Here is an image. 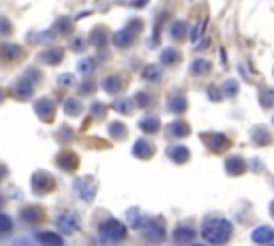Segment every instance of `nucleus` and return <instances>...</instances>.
<instances>
[{
  "label": "nucleus",
  "mask_w": 274,
  "mask_h": 246,
  "mask_svg": "<svg viewBox=\"0 0 274 246\" xmlns=\"http://www.w3.org/2000/svg\"><path fill=\"white\" fill-rule=\"evenodd\" d=\"M227 235H229V225L225 220H210L204 225V238L208 242H225Z\"/></svg>",
  "instance_id": "obj_1"
},
{
  "label": "nucleus",
  "mask_w": 274,
  "mask_h": 246,
  "mask_svg": "<svg viewBox=\"0 0 274 246\" xmlns=\"http://www.w3.org/2000/svg\"><path fill=\"white\" fill-rule=\"evenodd\" d=\"M101 235L105 240H110V242H118V240H122L127 235V227L120 220H107L101 227Z\"/></svg>",
  "instance_id": "obj_2"
},
{
  "label": "nucleus",
  "mask_w": 274,
  "mask_h": 246,
  "mask_svg": "<svg viewBox=\"0 0 274 246\" xmlns=\"http://www.w3.org/2000/svg\"><path fill=\"white\" fill-rule=\"evenodd\" d=\"M58 229L64 233H73L80 229V218H77L75 212H64L63 216L58 218Z\"/></svg>",
  "instance_id": "obj_3"
},
{
  "label": "nucleus",
  "mask_w": 274,
  "mask_h": 246,
  "mask_svg": "<svg viewBox=\"0 0 274 246\" xmlns=\"http://www.w3.org/2000/svg\"><path fill=\"white\" fill-rule=\"evenodd\" d=\"M135 30H139V24H131V26H127L122 32H118L113 41H116L118 47H129V45L133 43V37H135Z\"/></svg>",
  "instance_id": "obj_4"
},
{
  "label": "nucleus",
  "mask_w": 274,
  "mask_h": 246,
  "mask_svg": "<svg viewBox=\"0 0 274 246\" xmlns=\"http://www.w3.org/2000/svg\"><path fill=\"white\" fill-rule=\"evenodd\" d=\"M32 188L37 191L39 195H45L48 191L54 188V180L48 176V173H37V176L32 178Z\"/></svg>",
  "instance_id": "obj_5"
},
{
  "label": "nucleus",
  "mask_w": 274,
  "mask_h": 246,
  "mask_svg": "<svg viewBox=\"0 0 274 246\" xmlns=\"http://www.w3.org/2000/svg\"><path fill=\"white\" fill-rule=\"evenodd\" d=\"M77 191H80V195L84 199H88V201H90L92 197H95V191H97V186H95V182L92 180H77Z\"/></svg>",
  "instance_id": "obj_6"
},
{
  "label": "nucleus",
  "mask_w": 274,
  "mask_h": 246,
  "mask_svg": "<svg viewBox=\"0 0 274 246\" xmlns=\"http://www.w3.org/2000/svg\"><path fill=\"white\" fill-rule=\"evenodd\" d=\"M37 114L43 118V120H51L54 118V103L49 99H43L37 103Z\"/></svg>",
  "instance_id": "obj_7"
},
{
  "label": "nucleus",
  "mask_w": 274,
  "mask_h": 246,
  "mask_svg": "<svg viewBox=\"0 0 274 246\" xmlns=\"http://www.w3.org/2000/svg\"><path fill=\"white\" fill-rule=\"evenodd\" d=\"M103 88L110 92V94H118L120 92V77H107L103 81Z\"/></svg>",
  "instance_id": "obj_8"
},
{
  "label": "nucleus",
  "mask_w": 274,
  "mask_h": 246,
  "mask_svg": "<svg viewBox=\"0 0 274 246\" xmlns=\"http://www.w3.org/2000/svg\"><path fill=\"white\" fill-rule=\"evenodd\" d=\"M133 152H135L137 156H142V158H148L150 156V152H152V148L148 146V141H137L135 143V148H133Z\"/></svg>",
  "instance_id": "obj_9"
},
{
  "label": "nucleus",
  "mask_w": 274,
  "mask_h": 246,
  "mask_svg": "<svg viewBox=\"0 0 274 246\" xmlns=\"http://www.w3.org/2000/svg\"><path fill=\"white\" fill-rule=\"evenodd\" d=\"M37 238H39V242H45V244H58V246L63 244V238L56 235V233H43V231H41Z\"/></svg>",
  "instance_id": "obj_10"
},
{
  "label": "nucleus",
  "mask_w": 274,
  "mask_h": 246,
  "mask_svg": "<svg viewBox=\"0 0 274 246\" xmlns=\"http://www.w3.org/2000/svg\"><path fill=\"white\" fill-rule=\"evenodd\" d=\"M157 129H159V122L154 120V118H146V120H142V131L152 133V131H157Z\"/></svg>",
  "instance_id": "obj_11"
},
{
  "label": "nucleus",
  "mask_w": 274,
  "mask_h": 246,
  "mask_svg": "<svg viewBox=\"0 0 274 246\" xmlns=\"http://www.w3.org/2000/svg\"><path fill=\"white\" fill-rule=\"evenodd\" d=\"M9 231H11V218L0 212V233H9Z\"/></svg>",
  "instance_id": "obj_12"
},
{
  "label": "nucleus",
  "mask_w": 274,
  "mask_h": 246,
  "mask_svg": "<svg viewBox=\"0 0 274 246\" xmlns=\"http://www.w3.org/2000/svg\"><path fill=\"white\" fill-rule=\"evenodd\" d=\"M4 52L9 54V56H7L9 60H13V58H17V56L22 54V49H19L17 45H4Z\"/></svg>",
  "instance_id": "obj_13"
},
{
  "label": "nucleus",
  "mask_w": 274,
  "mask_h": 246,
  "mask_svg": "<svg viewBox=\"0 0 274 246\" xmlns=\"http://www.w3.org/2000/svg\"><path fill=\"white\" fill-rule=\"evenodd\" d=\"M64 107H66V114H71V116L80 114V109H81L77 101H66V103H64Z\"/></svg>",
  "instance_id": "obj_14"
},
{
  "label": "nucleus",
  "mask_w": 274,
  "mask_h": 246,
  "mask_svg": "<svg viewBox=\"0 0 274 246\" xmlns=\"http://www.w3.org/2000/svg\"><path fill=\"white\" fill-rule=\"evenodd\" d=\"M60 56H63V52H60V49H54V52H49L48 56H45V60H48L49 64H58L60 62Z\"/></svg>",
  "instance_id": "obj_15"
},
{
  "label": "nucleus",
  "mask_w": 274,
  "mask_h": 246,
  "mask_svg": "<svg viewBox=\"0 0 274 246\" xmlns=\"http://www.w3.org/2000/svg\"><path fill=\"white\" fill-rule=\"evenodd\" d=\"M191 238H193V233L191 231H182V229L176 231V240H178V242H184V240H191Z\"/></svg>",
  "instance_id": "obj_16"
},
{
  "label": "nucleus",
  "mask_w": 274,
  "mask_h": 246,
  "mask_svg": "<svg viewBox=\"0 0 274 246\" xmlns=\"http://www.w3.org/2000/svg\"><path fill=\"white\" fill-rule=\"evenodd\" d=\"M169 154H174L176 158H178V163H182V158L187 156V152L180 150V148H174V150H169Z\"/></svg>",
  "instance_id": "obj_17"
},
{
  "label": "nucleus",
  "mask_w": 274,
  "mask_h": 246,
  "mask_svg": "<svg viewBox=\"0 0 274 246\" xmlns=\"http://www.w3.org/2000/svg\"><path fill=\"white\" fill-rule=\"evenodd\" d=\"M144 73H146V75H144V77H146V79H157V69H146V71H144Z\"/></svg>",
  "instance_id": "obj_18"
},
{
  "label": "nucleus",
  "mask_w": 274,
  "mask_h": 246,
  "mask_svg": "<svg viewBox=\"0 0 274 246\" xmlns=\"http://www.w3.org/2000/svg\"><path fill=\"white\" fill-rule=\"evenodd\" d=\"M90 69H92V62H86V60H81V62H80V71H86V73H90Z\"/></svg>",
  "instance_id": "obj_19"
},
{
  "label": "nucleus",
  "mask_w": 274,
  "mask_h": 246,
  "mask_svg": "<svg viewBox=\"0 0 274 246\" xmlns=\"http://www.w3.org/2000/svg\"><path fill=\"white\" fill-rule=\"evenodd\" d=\"M2 173H4V169H0V180H2Z\"/></svg>",
  "instance_id": "obj_20"
}]
</instances>
